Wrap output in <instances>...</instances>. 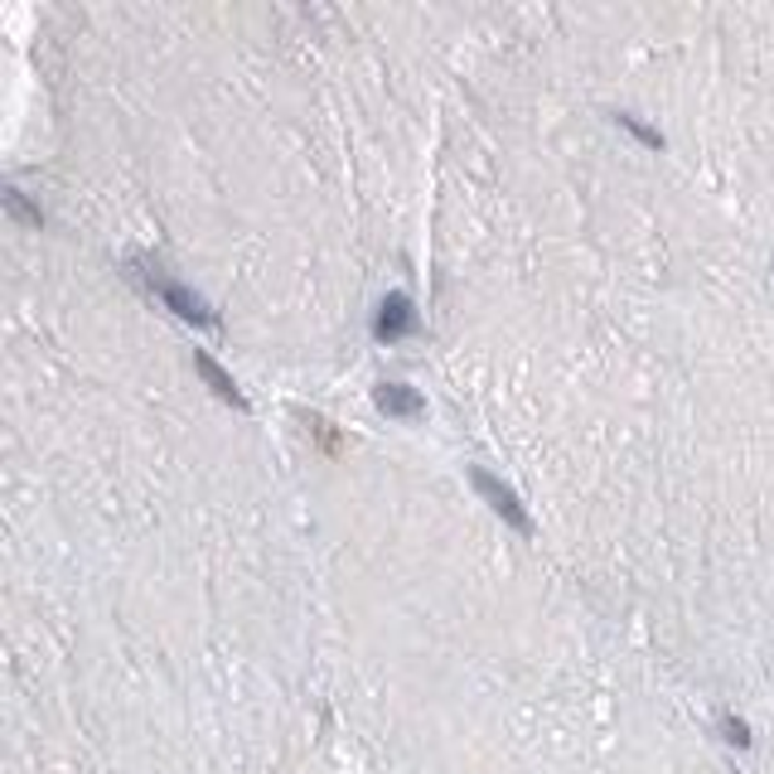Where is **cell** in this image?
I'll return each mask as SVG.
<instances>
[{
	"label": "cell",
	"mask_w": 774,
	"mask_h": 774,
	"mask_svg": "<svg viewBox=\"0 0 774 774\" xmlns=\"http://www.w3.org/2000/svg\"><path fill=\"white\" fill-rule=\"evenodd\" d=\"M378 407L387 411V417H407V421L427 411L421 392H417V387H407V383H383V387H378Z\"/></svg>",
	"instance_id": "4"
},
{
	"label": "cell",
	"mask_w": 774,
	"mask_h": 774,
	"mask_svg": "<svg viewBox=\"0 0 774 774\" xmlns=\"http://www.w3.org/2000/svg\"><path fill=\"white\" fill-rule=\"evenodd\" d=\"M194 363H199V373H203V383H209V387H213V392H218V397H223V402H233V407H247V397H242V392H237V383H233V378H228V373H223V368H218V363H213L209 354H194Z\"/></svg>",
	"instance_id": "5"
},
{
	"label": "cell",
	"mask_w": 774,
	"mask_h": 774,
	"mask_svg": "<svg viewBox=\"0 0 774 774\" xmlns=\"http://www.w3.org/2000/svg\"><path fill=\"white\" fill-rule=\"evenodd\" d=\"M721 731H726V741H731V745H750V726L741 721V717H721Z\"/></svg>",
	"instance_id": "8"
},
{
	"label": "cell",
	"mask_w": 774,
	"mask_h": 774,
	"mask_svg": "<svg viewBox=\"0 0 774 774\" xmlns=\"http://www.w3.org/2000/svg\"><path fill=\"white\" fill-rule=\"evenodd\" d=\"M475 489H479L484 499L494 504V513H499V518H508V523H513L518 532H532V518H528V508L518 504V494L508 489L504 479H494L489 469H475Z\"/></svg>",
	"instance_id": "2"
},
{
	"label": "cell",
	"mask_w": 774,
	"mask_h": 774,
	"mask_svg": "<svg viewBox=\"0 0 774 774\" xmlns=\"http://www.w3.org/2000/svg\"><path fill=\"white\" fill-rule=\"evenodd\" d=\"M5 209H10V213H15V218H24V223H34V228H40V223H44V213H40V209H34V203H24V194H20L15 185H10V189H5Z\"/></svg>",
	"instance_id": "6"
},
{
	"label": "cell",
	"mask_w": 774,
	"mask_h": 774,
	"mask_svg": "<svg viewBox=\"0 0 774 774\" xmlns=\"http://www.w3.org/2000/svg\"><path fill=\"white\" fill-rule=\"evenodd\" d=\"M145 281L155 286V296L165 300L169 310L179 314V320H194V324H213V314H209V306H203L194 290H185L179 281H169V276H161V272H145Z\"/></svg>",
	"instance_id": "3"
},
{
	"label": "cell",
	"mask_w": 774,
	"mask_h": 774,
	"mask_svg": "<svg viewBox=\"0 0 774 774\" xmlns=\"http://www.w3.org/2000/svg\"><path fill=\"white\" fill-rule=\"evenodd\" d=\"M373 334H378L383 344H392V339L417 334V306H411V296H402V290H392V296H383L378 314H373Z\"/></svg>",
	"instance_id": "1"
},
{
	"label": "cell",
	"mask_w": 774,
	"mask_h": 774,
	"mask_svg": "<svg viewBox=\"0 0 774 774\" xmlns=\"http://www.w3.org/2000/svg\"><path fill=\"white\" fill-rule=\"evenodd\" d=\"M615 121H620V126L629 131V136H639V141H644V145H653V151H659V145H663V136H659V131H653V126H644V121H639V117L620 112V117H615Z\"/></svg>",
	"instance_id": "7"
}]
</instances>
